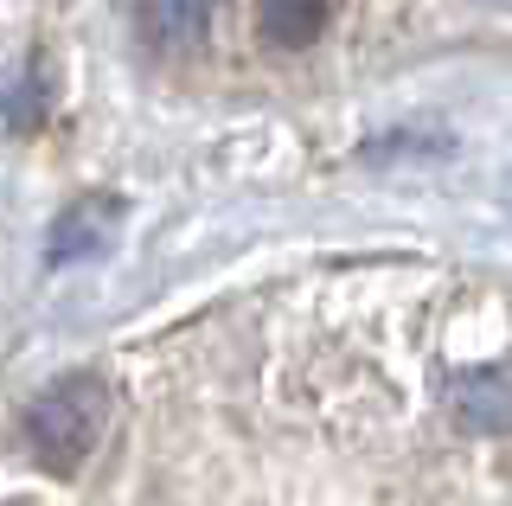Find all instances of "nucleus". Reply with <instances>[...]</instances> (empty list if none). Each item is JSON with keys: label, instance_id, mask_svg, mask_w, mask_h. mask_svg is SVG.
<instances>
[{"label": "nucleus", "instance_id": "nucleus-1", "mask_svg": "<svg viewBox=\"0 0 512 506\" xmlns=\"http://www.w3.org/2000/svg\"><path fill=\"white\" fill-rule=\"evenodd\" d=\"M103 417H109V391L96 372H71L58 385H45L26 410V442L52 474H77L84 455L96 449L103 436Z\"/></svg>", "mask_w": 512, "mask_h": 506}, {"label": "nucleus", "instance_id": "nucleus-2", "mask_svg": "<svg viewBox=\"0 0 512 506\" xmlns=\"http://www.w3.org/2000/svg\"><path fill=\"white\" fill-rule=\"evenodd\" d=\"M116 225H122V199L116 193H90L77 205H64L52 218V237H45V257L52 263H84L96 250L116 244Z\"/></svg>", "mask_w": 512, "mask_h": 506}, {"label": "nucleus", "instance_id": "nucleus-3", "mask_svg": "<svg viewBox=\"0 0 512 506\" xmlns=\"http://www.w3.org/2000/svg\"><path fill=\"white\" fill-rule=\"evenodd\" d=\"M448 404H455L461 430L474 436H493V430H512V378L500 366H474L448 385Z\"/></svg>", "mask_w": 512, "mask_h": 506}, {"label": "nucleus", "instance_id": "nucleus-4", "mask_svg": "<svg viewBox=\"0 0 512 506\" xmlns=\"http://www.w3.org/2000/svg\"><path fill=\"white\" fill-rule=\"evenodd\" d=\"M212 33V0H141V39L154 52H199Z\"/></svg>", "mask_w": 512, "mask_h": 506}, {"label": "nucleus", "instance_id": "nucleus-5", "mask_svg": "<svg viewBox=\"0 0 512 506\" xmlns=\"http://www.w3.org/2000/svg\"><path fill=\"white\" fill-rule=\"evenodd\" d=\"M256 26L269 45H314L327 33V0H256Z\"/></svg>", "mask_w": 512, "mask_h": 506}, {"label": "nucleus", "instance_id": "nucleus-6", "mask_svg": "<svg viewBox=\"0 0 512 506\" xmlns=\"http://www.w3.org/2000/svg\"><path fill=\"white\" fill-rule=\"evenodd\" d=\"M32 122H39V84H32V77H20V84H13V103H7V129L26 135Z\"/></svg>", "mask_w": 512, "mask_h": 506}, {"label": "nucleus", "instance_id": "nucleus-7", "mask_svg": "<svg viewBox=\"0 0 512 506\" xmlns=\"http://www.w3.org/2000/svg\"><path fill=\"white\" fill-rule=\"evenodd\" d=\"M487 7H512V0H487Z\"/></svg>", "mask_w": 512, "mask_h": 506}]
</instances>
